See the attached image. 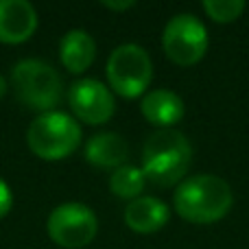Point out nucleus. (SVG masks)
<instances>
[{
	"label": "nucleus",
	"instance_id": "obj_3",
	"mask_svg": "<svg viewBox=\"0 0 249 249\" xmlns=\"http://www.w3.org/2000/svg\"><path fill=\"white\" fill-rule=\"evenodd\" d=\"M11 88L16 99L35 112H53L64 94L57 70L42 59H22L11 70Z\"/></svg>",
	"mask_w": 249,
	"mask_h": 249
},
{
	"label": "nucleus",
	"instance_id": "obj_2",
	"mask_svg": "<svg viewBox=\"0 0 249 249\" xmlns=\"http://www.w3.org/2000/svg\"><path fill=\"white\" fill-rule=\"evenodd\" d=\"M193 162V146L177 129H158L142 149V171L155 186L171 188L184 179Z\"/></svg>",
	"mask_w": 249,
	"mask_h": 249
},
{
	"label": "nucleus",
	"instance_id": "obj_15",
	"mask_svg": "<svg viewBox=\"0 0 249 249\" xmlns=\"http://www.w3.org/2000/svg\"><path fill=\"white\" fill-rule=\"evenodd\" d=\"M203 11L210 20L219 22V24H228V22L241 18V13L245 11V2L243 0H206Z\"/></svg>",
	"mask_w": 249,
	"mask_h": 249
},
{
	"label": "nucleus",
	"instance_id": "obj_6",
	"mask_svg": "<svg viewBox=\"0 0 249 249\" xmlns=\"http://www.w3.org/2000/svg\"><path fill=\"white\" fill-rule=\"evenodd\" d=\"M46 232L55 245L64 249H81L94 241L99 232V221L90 206L68 201L57 206L48 214Z\"/></svg>",
	"mask_w": 249,
	"mask_h": 249
},
{
	"label": "nucleus",
	"instance_id": "obj_1",
	"mask_svg": "<svg viewBox=\"0 0 249 249\" xmlns=\"http://www.w3.org/2000/svg\"><path fill=\"white\" fill-rule=\"evenodd\" d=\"M177 214L188 223L208 225L221 221L234 203L232 188L216 175H195L177 186L173 197Z\"/></svg>",
	"mask_w": 249,
	"mask_h": 249
},
{
	"label": "nucleus",
	"instance_id": "obj_4",
	"mask_svg": "<svg viewBox=\"0 0 249 249\" xmlns=\"http://www.w3.org/2000/svg\"><path fill=\"white\" fill-rule=\"evenodd\" d=\"M29 149L46 162L64 160L72 153L81 142V127L66 112L39 114L26 131Z\"/></svg>",
	"mask_w": 249,
	"mask_h": 249
},
{
	"label": "nucleus",
	"instance_id": "obj_17",
	"mask_svg": "<svg viewBox=\"0 0 249 249\" xmlns=\"http://www.w3.org/2000/svg\"><path fill=\"white\" fill-rule=\"evenodd\" d=\"M101 4H103L105 9H112V11H127V9L136 7V2H133V0H127V2H114V0H103Z\"/></svg>",
	"mask_w": 249,
	"mask_h": 249
},
{
	"label": "nucleus",
	"instance_id": "obj_18",
	"mask_svg": "<svg viewBox=\"0 0 249 249\" xmlns=\"http://www.w3.org/2000/svg\"><path fill=\"white\" fill-rule=\"evenodd\" d=\"M4 94H7V79L0 74V99H2Z\"/></svg>",
	"mask_w": 249,
	"mask_h": 249
},
{
	"label": "nucleus",
	"instance_id": "obj_9",
	"mask_svg": "<svg viewBox=\"0 0 249 249\" xmlns=\"http://www.w3.org/2000/svg\"><path fill=\"white\" fill-rule=\"evenodd\" d=\"M37 29V11L29 0H0V42L24 44Z\"/></svg>",
	"mask_w": 249,
	"mask_h": 249
},
{
	"label": "nucleus",
	"instance_id": "obj_10",
	"mask_svg": "<svg viewBox=\"0 0 249 249\" xmlns=\"http://www.w3.org/2000/svg\"><path fill=\"white\" fill-rule=\"evenodd\" d=\"M140 112L155 127L173 129V124H177L184 118V101L175 92L160 88V90H151L142 96Z\"/></svg>",
	"mask_w": 249,
	"mask_h": 249
},
{
	"label": "nucleus",
	"instance_id": "obj_13",
	"mask_svg": "<svg viewBox=\"0 0 249 249\" xmlns=\"http://www.w3.org/2000/svg\"><path fill=\"white\" fill-rule=\"evenodd\" d=\"M129 155L127 142L121 133L103 131L96 133L86 144V160L96 168H121Z\"/></svg>",
	"mask_w": 249,
	"mask_h": 249
},
{
	"label": "nucleus",
	"instance_id": "obj_16",
	"mask_svg": "<svg viewBox=\"0 0 249 249\" xmlns=\"http://www.w3.org/2000/svg\"><path fill=\"white\" fill-rule=\"evenodd\" d=\"M13 206V195H11V188H9L7 181L0 179V219L9 214Z\"/></svg>",
	"mask_w": 249,
	"mask_h": 249
},
{
	"label": "nucleus",
	"instance_id": "obj_7",
	"mask_svg": "<svg viewBox=\"0 0 249 249\" xmlns=\"http://www.w3.org/2000/svg\"><path fill=\"white\" fill-rule=\"evenodd\" d=\"M162 46L173 64L195 66L208 51V29L193 13H177L164 26Z\"/></svg>",
	"mask_w": 249,
	"mask_h": 249
},
{
	"label": "nucleus",
	"instance_id": "obj_12",
	"mask_svg": "<svg viewBox=\"0 0 249 249\" xmlns=\"http://www.w3.org/2000/svg\"><path fill=\"white\" fill-rule=\"evenodd\" d=\"M96 57V42L88 31L72 29L59 42V59L64 68L72 74L86 72Z\"/></svg>",
	"mask_w": 249,
	"mask_h": 249
},
{
	"label": "nucleus",
	"instance_id": "obj_14",
	"mask_svg": "<svg viewBox=\"0 0 249 249\" xmlns=\"http://www.w3.org/2000/svg\"><path fill=\"white\" fill-rule=\"evenodd\" d=\"M146 186V175L142 168L124 164L109 175V190L121 199H138Z\"/></svg>",
	"mask_w": 249,
	"mask_h": 249
},
{
	"label": "nucleus",
	"instance_id": "obj_11",
	"mask_svg": "<svg viewBox=\"0 0 249 249\" xmlns=\"http://www.w3.org/2000/svg\"><path fill=\"white\" fill-rule=\"evenodd\" d=\"M168 216L171 210L164 201L155 197H138L124 210V223L136 234H153L168 223Z\"/></svg>",
	"mask_w": 249,
	"mask_h": 249
},
{
	"label": "nucleus",
	"instance_id": "obj_8",
	"mask_svg": "<svg viewBox=\"0 0 249 249\" xmlns=\"http://www.w3.org/2000/svg\"><path fill=\"white\" fill-rule=\"evenodd\" d=\"M68 103L72 107V114L81 123L88 124H103L114 116V94L107 90V86L96 79H79L70 86Z\"/></svg>",
	"mask_w": 249,
	"mask_h": 249
},
{
	"label": "nucleus",
	"instance_id": "obj_5",
	"mask_svg": "<svg viewBox=\"0 0 249 249\" xmlns=\"http://www.w3.org/2000/svg\"><path fill=\"white\" fill-rule=\"evenodd\" d=\"M105 72L116 94L124 99H138L151 86L153 61L149 53L138 44H121L109 55Z\"/></svg>",
	"mask_w": 249,
	"mask_h": 249
}]
</instances>
